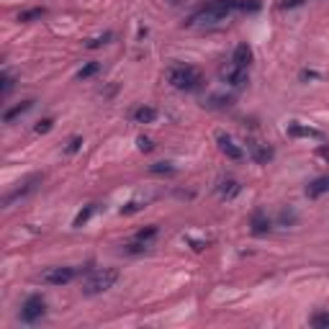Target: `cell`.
Listing matches in <instances>:
<instances>
[{
    "label": "cell",
    "instance_id": "cell-1",
    "mask_svg": "<svg viewBox=\"0 0 329 329\" xmlns=\"http://www.w3.org/2000/svg\"><path fill=\"white\" fill-rule=\"evenodd\" d=\"M262 8L260 0H211L201 5L193 16L185 21L188 26H211L227 21L232 13H257Z\"/></svg>",
    "mask_w": 329,
    "mask_h": 329
},
{
    "label": "cell",
    "instance_id": "cell-16",
    "mask_svg": "<svg viewBox=\"0 0 329 329\" xmlns=\"http://www.w3.org/2000/svg\"><path fill=\"white\" fill-rule=\"evenodd\" d=\"M131 118L137 124H152L155 118H157V108H152V106H139V108H134Z\"/></svg>",
    "mask_w": 329,
    "mask_h": 329
},
{
    "label": "cell",
    "instance_id": "cell-3",
    "mask_svg": "<svg viewBox=\"0 0 329 329\" xmlns=\"http://www.w3.org/2000/svg\"><path fill=\"white\" fill-rule=\"evenodd\" d=\"M116 280H118V270H116V267H100V270H90V275L85 278L80 291L85 296H98V293H106L108 288H113Z\"/></svg>",
    "mask_w": 329,
    "mask_h": 329
},
{
    "label": "cell",
    "instance_id": "cell-12",
    "mask_svg": "<svg viewBox=\"0 0 329 329\" xmlns=\"http://www.w3.org/2000/svg\"><path fill=\"white\" fill-rule=\"evenodd\" d=\"M216 190H219V196H221V198L232 201V198H237V196H239V190H242V185H239V183L234 180V177H224V180H219Z\"/></svg>",
    "mask_w": 329,
    "mask_h": 329
},
{
    "label": "cell",
    "instance_id": "cell-11",
    "mask_svg": "<svg viewBox=\"0 0 329 329\" xmlns=\"http://www.w3.org/2000/svg\"><path fill=\"white\" fill-rule=\"evenodd\" d=\"M39 180H41V177H39V175H34V177H28V180H26V183H23L21 188H16V190H10V193H8V196L3 198V203H5V206H10L13 201H18V198H23V196H28V193H31V190L36 188V183H39Z\"/></svg>",
    "mask_w": 329,
    "mask_h": 329
},
{
    "label": "cell",
    "instance_id": "cell-8",
    "mask_svg": "<svg viewBox=\"0 0 329 329\" xmlns=\"http://www.w3.org/2000/svg\"><path fill=\"white\" fill-rule=\"evenodd\" d=\"M216 144H219V149H221V152L227 155L229 160H234V162H239V160L245 157V149L239 147V144H237L232 137H227V134H216Z\"/></svg>",
    "mask_w": 329,
    "mask_h": 329
},
{
    "label": "cell",
    "instance_id": "cell-27",
    "mask_svg": "<svg viewBox=\"0 0 329 329\" xmlns=\"http://www.w3.org/2000/svg\"><path fill=\"white\" fill-rule=\"evenodd\" d=\"M108 39H111V34L95 36V39H90V41H87V49H98V47H103V44H108Z\"/></svg>",
    "mask_w": 329,
    "mask_h": 329
},
{
    "label": "cell",
    "instance_id": "cell-26",
    "mask_svg": "<svg viewBox=\"0 0 329 329\" xmlns=\"http://www.w3.org/2000/svg\"><path fill=\"white\" fill-rule=\"evenodd\" d=\"M52 126H54V118H41V121L34 126V131L36 134H47V131H52Z\"/></svg>",
    "mask_w": 329,
    "mask_h": 329
},
{
    "label": "cell",
    "instance_id": "cell-17",
    "mask_svg": "<svg viewBox=\"0 0 329 329\" xmlns=\"http://www.w3.org/2000/svg\"><path fill=\"white\" fill-rule=\"evenodd\" d=\"M95 208H98L95 203H90V206H85V208H82V211H80L78 216H75V221H72V227H75V229H80V227H85V224H87V221H90V216L95 214Z\"/></svg>",
    "mask_w": 329,
    "mask_h": 329
},
{
    "label": "cell",
    "instance_id": "cell-2",
    "mask_svg": "<svg viewBox=\"0 0 329 329\" xmlns=\"http://www.w3.org/2000/svg\"><path fill=\"white\" fill-rule=\"evenodd\" d=\"M167 82L175 87V90L193 93V90H201L203 75H201V70L190 67V65H175V67L167 70Z\"/></svg>",
    "mask_w": 329,
    "mask_h": 329
},
{
    "label": "cell",
    "instance_id": "cell-19",
    "mask_svg": "<svg viewBox=\"0 0 329 329\" xmlns=\"http://www.w3.org/2000/svg\"><path fill=\"white\" fill-rule=\"evenodd\" d=\"M149 172L152 175H175V164L172 162H155V164H149Z\"/></svg>",
    "mask_w": 329,
    "mask_h": 329
},
{
    "label": "cell",
    "instance_id": "cell-28",
    "mask_svg": "<svg viewBox=\"0 0 329 329\" xmlns=\"http://www.w3.org/2000/svg\"><path fill=\"white\" fill-rule=\"evenodd\" d=\"M80 147H82V139L75 137V139H70V144H67L65 152H67V155H75V152H80Z\"/></svg>",
    "mask_w": 329,
    "mask_h": 329
},
{
    "label": "cell",
    "instance_id": "cell-29",
    "mask_svg": "<svg viewBox=\"0 0 329 329\" xmlns=\"http://www.w3.org/2000/svg\"><path fill=\"white\" fill-rule=\"evenodd\" d=\"M293 221H296L293 211H280V224H293Z\"/></svg>",
    "mask_w": 329,
    "mask_h": 329
},
{
    "label": "cell",
    "instance_id": "cell-4",
    "mask_svg": "<svg viewBox=\"0 0 329 329\" xmlns=\"http://www.w3.org/2000/svg\"><path fill=\"white\" fill-rule=\"evenodd\" d=\"M78 267H70V265H57V267H47L44 273H39V280L44 286H67L78 278Z\"/></svg>",
    "mask_w": 329,
    "mask_h": 329
},
{
    "label": "cell",
    "instance_id": "cell-21",
    "mask_svg": "<svg viewBox=\"0 0 329 329\" xmlns=\"http://www.w3.org/2000/svg\"><path fill=\"white\" fill-rule=\"evenodd\" d=\"M95 72H100V62H87V65H82V67H80L78 80H87V78H93Z\"/></svg>",
    "mask_w": 329,
    "mask_h": 329
},
{
    "label": "cell",
    "instance_id": "cell-14",
    "mask_svg": "<svg viewBox=\"0 0 329 329\" xmlns=\"http://www.w3.org/2000/svg\"><path fill=\"white\" fill-rule=\"evenodd\" d=\"M34 103H36V100H21L18 106L8 108V111L3 113V124H13V121H16V118H21L26 111H31V108H34Z\"/></svg>",
    "mask_w": 329,
    "mask_h": 329
},
{
    "label": "cell",
    "instance_id": "cell-30",
    "mask_svg": "<svg viewBox=\"0 0 329 329\" xmlns=\"http://www.w3.org/2000/svg\"><path fill=\"white\" fill-rule=\"evenodd\" d=\"M306 3V0H283V3H280V8H298V5H304Z\"/></svg>",
    "mask_w": 329,
    "mask_h": 329
},
{
    "label": "cell",
    "instance_id": "cell-5",
    "mask_svg": "<svg viewBox=\"0 0 329 329\" xmlns=\"http://www.w3.org/2000/svg\"><path fill=\"white\" fill-rule=\"evenodd\" d=\"M44 314H47V301H44L39 293L28 296L21 304V322H26V324H36Z\"/></svg>",
    "mask_w": 329,
    "mask_h": 329
},
{
    "label": "cell",
    "instance_id": "cell-25",
    "mask_svg": "<svg viewBox=\"0 0 329 329\" xmlns=\"http://www.w3.org/2000/svg\"><path fill=\"white\" fill-rule=\"evenodd\" d=\"M144 208V203L142 201H131V203H126L124 208H121V216H129V214H137V211H142Z\"/></svg>",
    "mask_w": 329,
    "mask_h": 329
},
{
    "label": "cell",
    "instance_id": "cell-6",
    "mask_svg": "<svg viewBox=\"0 0 329 329\" xmlns=\"http://www.w3.org/2000/svg\"><path fill=\"white\" fill-rule=\"evenodd\" d=\"M221 80L227 82L229 87H234V90H242V87L249 82V75H247V67H237L234 62L229 67L221 70Z\"/></svg>",
    "mask_w": 329,
    "mask_h": 329
},
{
    "label": "cell",
    "instance_id": "cell-18",
    "mask_svg": "<svg viewBox=\"0 0 329 329\" xmlns=\"http://www.w3.org/2000/svg\"><path fill=\"white\" fill-rule=\"evenodd\" d=\"M147 249H149V242H142V239H134L131 245H124L121 247L124 255H144Z\"/></svg>",
    "mask_w": 329,
    "mask_h": 329
},
{
    "label": "cell",
    "instance_id": "cell-20",
    "mask_svg": "<svg viewBox=\"0 0 329 329\" xmlns=\"http://www.w3.org/2000/svg\"><path fill=\"white\" fill-rule=\"evenodd\" d=\"M41 16H47V8H31V10H23L21 16H18V21L21 23H31V21H36Z\"/></svg>",
    "mask_w": 329,
    "mask_h": 329
},
{
    "label": "cell",
    "instance_id": "cell-15",
    "mask_svg": "<svg viewBox=\"0 0 329 329\" xmlns=\"http://www.w3.org/2000/svg\"><path fill=\"white\" fill-rule=\"evenodd\" d=\"M324 193H329V175H322V177H317V180H311L306 185V196L309 198H319V196H324Z\"/></svg>",
    "mask_w": 329,
    "mask_h": 329
},
{
    "label": "cell",
    "instance_id": "cell-7",
    "mask_svg": "<svg viewBox=\"0 0 329 329\" xmlns=\"http://www.w3.org/2000/svg\"><path fill=\"white\" fill-rule=\"evenodd\" d=\"M270 229H273L270 216H267L262 208H255V211H252V216H249V232L255 234V237H262V234H267Z\"/></svg>",
    "mask_w": 329,
    "mask_h": 329
},
{
    "label": "cell",
    "instance_id": "cell-10",
    "mask_svg": "<svg viewBox=\"0 0 329 329\" xmlns=\"http://www.w3.org/2000/svg\"><path fill=\"white\" fill-rule=\"evenodd\" d=\"M288 134L291 137H296V139H324V134L319 131V129H311V126H304V124H288Z\"/></svg>",
    "mask_w": 329,
    "mask_h": 329
},
{
    "label": "cell",
    "instance_id": "cell-22",
    "mask_svg": "<svg viewBox=\"0 0 329 329\" xmlns=\"http://www.w3.org/2000/svg\"><path fill=\"white\" fill-rule=\"evenodd\" d=\"M157 227H155V224H149V227H144V229H139L137 232V237H134V239H142V242H152V239L157 237Z\"/></svg>",
    "mask_w": 329,
    "mask_h": 329
},
{
    "label": "cell",
    "instance_id": "cell-31",
    "mask_svg": "<svg viewBox=\"0 0 329 329\" xmlns=\"http://www.w3.org/2000/svg\"><path fill=\"white\" fill-rule=\"evenodd\" d=\"M152 147H155V144L149 142L147 137H139V149H142V152H152Z\"/></svg>",
    "mask_w": 329,
    "mask_h": 329
},
{
    "label": "cell",
    "instance_id": "cell-24",
    "mask_svg": "<svg viewBox=\"0 0 329 329\" xmlns=\"http://www.w3.org/2000/svg\"><path fill=\"white\" fill-rule=\"evenodd\" d=\"M0 80H3V87H0V93H3V98L13 90V78H10V72H3L0 75Z\"/></svg>",
    "mask_w": 329,
    "mask_h": 329
},
{
    "label": "cell",
    "instance_id": "cell-33",
    "mask_svg": "<svg viewBox=\"0 0 329 329\" xmlns=\"http://www.w3.org/2000/svg\"><path fill=\"white\" fill-rule=\"evenodd\" d=\"M319 155H322L324 160H329V149H327V147H319Z\"/></svg>",
    "mask_w": 329,
    "mask_h": 329
},
{
    "label": "cell",
    "instance_id": "cell-23",
    "mask_svg": "<svg viewBox=\"0 0 329 329\" xmlns=\"http://www.w3.org/2000/svg\"><path fill=\"white\" fill-rule=\"evenodd\" d=\"M311 327H329V314L327 311H319L311 317Z\"/></svg>",
    "mask_w": 329,
    "mask_h": 329
},
{
    "label": "cell",
    "instance_id": "cell-9",
    "mask_svg": "<svg viewBox=\"0 0 329 329\" xmlns=\"http://www.w3.org/2000/svg\"><path fill=\"white\" fill-rule=\"evenodd\" d=\"M247 152H249V157L255 160L257 164H267V162L273 160V155H275L267 144H260V142H255V139L247 142Z\"/></svg>",
    "mask_w": 329,
    "mask_h": 329
},
{
    "label": "cell",
    "instance_id": "cell-13",
    "mask_svg": "<svg viewBox=\"0 0 329 329\" xmlns=\"http://www.w3.org/2000/svg\"><path fill=\"white\" fill-rule=\"evenodd\" d=\"M232 62L237 67H249L252 65V49H249V44H237L234 47V54H232Z\"/></svg>",
    "mask_w": 329,
    "mask_h": 329
},
{
    "label": "cell",
    "instance_id": "cell-32",
    "mask_svg": "<svg viewBox=\"0 0 329 329\" xmlns=\"http://www.w3.org/2000/svg\"><path fill=\"white\" fill-rule=\"evenodd\" d=\"M317 78H319L317 72H306V70L301 72V80H317Z\"/></svg>",
    "mask_w": 329,
    "mask_h": 329
}]
</instances>
